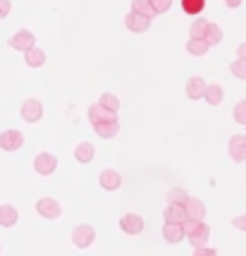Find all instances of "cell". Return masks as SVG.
Returning <instances> with one entry per match:
<instances>
[{"label":"cell","instance_id":"d4e9b609","mask_svg":"<svg viewBox=\"0 0 246 256\" xmlns=\"http://www.w3.org/2000/svg\"><path fill=\"white\" fill-rule=\"evenodd\" d=\"M93 132L103 136V139H112V136H117L120 132V122H110V124H98V127H93Z\"/></svg>","mask_w":246,"mask_h":256},{"label":"cell","instance_id":"8d00e7d4","mask_svg":"<svg viewBox=\"0 0 246 256\" xmlns=\"http://www.w3.org/2000/svg\"><path fill=\"white\" fill-rule=\"evenodd\" d=\"M227 8H239V0H227Z\"/></svg>","mask_w":246,"mask_h":256},{"label":"cell","instance_id":"4fadbf2b","mask_svg":"<svg viewBox=\"0 0 246 256\" xmlns=\"http://www.w3.org/2000/svg\"><path fill=\"white\" fill-rule=\"evenodd\" d=\"M124 26L129 29V32L134 34H144L148 32V26H151V20H146L141 14H134V12H129L127 17H124Z\"/></svg>","mask_w":246,"mask_h":256},{"label":"cell","instance_id":"74e56055","mask_svg":"<svg viewBox=\"0 0 246 256\" xmlns=\"http://www.w3.org/2000/svg\"><path fill=\"white\" fill-rule=\"evenodd\" d=\"M0 254H2V249H0Z\"/></svg>","mask_w":246,"mask_h":256},{"label":"cell","instance_id":"4316f807","mask_svg":"<svg viewBox=\"0 0 246 256\" xmlns=\"http://www.w3.org/2000/svg\"><path fill=\"white\" fill-rule=\"evenodd\" d=\"M98 106H103L105 110H110L117 115V108H120V98L115 96V94H103L101 100H98Z\"/></svg>","mask_w":246,"mask_h":256},{"label":"cell","instance_id":"7402d4cb","mask_svg":"<svg viewBox=\"0 0 246 256\" xmlns=\"http://www.w3.org/2000/svg\"><path fill=\"white\" fill-rule=\"evenodd\" d=\"M208 46H218L223 41V29H220V24L211 22L208 24V32H206V38H203Z\"/></svg>","mask_w":246,"mask_h":256},{"label":"cell","instance_id":"603a6c76","mask_svg":"<svg viewBox=\"0 0 246 256\" xmlns=\"http://www.w3.org/2000/svg\"><path fill=\"white\" fill-rule=\"evenodd\" d=\"M208 20H203V17H196L194 24H191V38H206V32H208Z\"/></svg>","mask_w":246,"mask_h":256},{"label":"cell","instance_id":"44dd1931","mask_svg":"<svg viewBox=\"0 0 246 256\" xmlns=\"http://www.w3.org/2000/svg\"><path fill=\"white\" fill-rule=\"evenodd\" d=\"M24 60H26V65L29 67H41L45 62V53L36 46V48H31L29 53H24Z\"/></svg>","mask_w":246,"mask_h":256},{"label":"cell","instance_id":"9c48e42d","mask_svg":"<svg viewBox=\"0 0 246 256\" xmlns=\"http://www.w3.org/2000/svg\"><path fill=\"white\" fill-rule=\"evenodd\" d=\"M98 182H101V187L105 192H115V190H120V187H122V175H120L117 170L108 168V170H103L101 172Z\"/></svg>","mask_w":246,"mask_h":256},{"label":"cell","instance_id":"30bf717a","mask_svg":"<svg viewBox=\"0 0 246 256\" xmlns=\"http://www.w3.org/2000/svg\"><path fill=\"white\" fill-rule=\"evenodd\" d=\"M163 218H165V223H170V225H184L189 220L184 206H179V204H170L168 208L163 211Z\"/></svg>","mask_w":246,"mask_h":256},{"label":"cell","instance_id":"4dcf8cb0","mask_svg":"<svg viewBox=\"0 0 246 256\" xmlns=\"http://www.w3.org/2000/svg\"><path fill=\"white\" fill-rule=\"evenodd\" d=\"M153 2V10H156V14H163V12H168L170 10V0H151Z\"/></svg>","mask_w":246,"mask_h":256},{"label":"cell","instance_id":"2e32d148","mask_svg":"<svg viewBox=\"0 0 246 256\" xmlns=\"http://www.w3.org/2000/svg\"><path fill=\"white\" fill-rule=\"evenodd\" d=\"M17 220H19L17 208L10 206V204H0V225H2V228H12Z\"/></svg>","mask_w":246,"mask_h":256},{"label":"cell","instance_id":"f1b7e54d","mask_svg":"<svg viewBox=\"0 0 246 256\" xmlns=\"http://www.w3.org/2000/svg\"><path fill=\"white\" fill-rule=\"evenodd\" d=\"M230 70H232V74H235L237 79H246V60H239V58H237L235 62L230 65Z\"/></svg>","mask_w":246,"mask_h":256},{"label":"cell","instance_id":"7a4b0ae2","mask_svg":"<svg viewBox=\"0 0 246 256\" xmlns=\"http://www.w3.org/2000/svg\"><path fill=\"white\" fill-rule=\"evenodd\" d=\"M36 213H38L41 218L55 220V218H60V213H62V206H60V201H57V199L43 196V199L36 201Z\"/></svg>","mask_w":246,"mask_h":256},{"label":"cell","instance_id":"f546056e","mask_svg":"<svg viewBox=\"0 0 246 256\" xmlns=\"http://www.w3.org/2000/svg\"><path fill=\"white\" fill-rule=\"evenodd\" d=\"M235 120L239 124H246V100H239L235 106Z\"/></svg>","mask_w":246,"mask_h":256},{"label":"cell","instance_id":"5b68a950","mask_svg":"<svg viewBox=\"0 0 246 256\" xmlns=\"http://www.w3.org/2000/svg\"><path fill=\"white\" fill-rule=\"evenodd\" d=\"M22 118L26 122H38L41 118H43V106H41V100L38 98H26L22 103Z\"/></svg>","mask_w":246,"mask_h":256},{"label":"cell","instance_id":"e0dca14e","mask_svg":"<svg viewBox=\"0 0 246 256\" xmlns=\"http://www.w3.org/2000/svg\"><path fill=\"white\" fill-rule=\"evenodd\" d=\"M163 237H165V242H170V244H177V242H182L187 234H184V228H182V225L165 223L163 225Z\"/></svg>","mask_w":246,"mask_h":256},{"label":"cell","instance_id":"9a60e30c","mask_svg":"<svg viewBox=\"0 0 246 256\" xmlns=\"http://www.w3.org/2000/svg\"><path fill=\"white\" fill-rule=\"evenodd\" d=\"M208 240H211V228H208L206 223H203L201 228L189 237V242H191L194 249H206V246H208Z\"/></svg>","mask_w":246,"mask_h":256},{"label":"cell","instance_id":"52a82bcc","mask_svg":"<svg viewBox=\"0 0 246 256\" xmlns=\"http://www.w3.org/2000/svg\"><path fill=\"white\" fill-rule=\"evenodd\" d=\"M57 168V158L53 154H38L34 158V170L38 175H53Z\"/></svg>","mask_w":246,"mask_h":256},{"label":"cell","instance_id":"484cf974","mask_svg":"<svg viewBox=\"0 0 246 256\" xmlns=\"http://www.w3.org/2000/svg\"><path fill=\"white\" fill-rule=\"evenodd\" d=\"M203 8H206L203 0H182V10L187 12V14H191V17H194V14L199 17L203 12Z\"/></svg>","mask_w":246,"mask_h":256},{"label":"cell","instance_id":"7c38bea8","mask_svg":"<svg viewBox=\"0 0 246 256\" xmlns=\"http://www.w3.org/2000/svg\"><path fill=\"white\" fill-rule=\"evenodd\" d=\"M184 211H187V218H189V220H199V223H203V218H206V206H203V201L194 199V196L187 199Z\"/></svg>","mask_w":246,"mask_h":256},{"label":"cell","instance_id":"836d02e7","mask_svg":"<svg viewBox=\"0 0 246 256\" xmlns=\"http://www.w3.org/2000/svg\"><path fill=\"white\" fill-rule=\"evenodd\" d=\"M232 225H235L237 230H244L246 232V213L244 216H235V218H232Z\"/></svg>","mask_w":246,"mask_h":256},{"label":"cell","instance_id":"1f68e13d","mask_svg":"<svg viewBox=\"0 0 246 256\" xmlns=\"http://www.w3.org/2000/svg\"><path fill=\"white\" fill-rule=\"evenodd\" d=\"M203 223H199V220H187V223L182 225V228H184V234H187V237H191V234L196 232V230H199V228H201Z\"/></svg>","mask_w":246,"mask_h":256},{"label":"cell","instance_id":"ba28073f","mask_svg":"<svg viewBox=\"0 0 246 256\" xmlns=\"http://www.w3.org/2000/svg\"><path fill=\"white\" fill-rule=\"evenodd\" d=\"M230 156L237 163H244L246 160V134H235L230 139Z\"/></svg>","mask_w":246,"mask_h":256},{"label":"cell","instance_id":"e575fe53","mask_svg":"<svg viewBox=\"0 0 246 256\" xmlns=\"http://www.w3.org/2000/svg\"><path fill=\"white\" fill-rule=\"evenodd\" d=\"M194 256H218V252L211 249V246H206V249H194Z\"/></svg>","mask_w":246,"mask_h":256},{"label":"cell","instance_id":"d6a6232c","mask_svg":"<svg viewBox=\"0 0 246 256\" xmlns=\"http://www.w3.org/2000/svg\"><path fill=\"white\" fill-rule=\"evenodd\" d=\"M10 10H12L10 0H0V20H5V17L10 14Z\"/></svg>","mask_w":246,"mask_h":256},{"label":"cell","instance_id":"6da1fadb","mask_svg":"<svg viewBox=\"0 0 246 256\" xmlns=\"http://www.w3.org/2000/svg\"><path fill=\"white\" fill-rule=\"evenodd\" d=\"M10 48H14V50H24V53H29L31 48H36V36L29 29H19L17 34H12L10 36Z\"/></svg>","mask_w":246,"mask_h":256},{"label":"cell","instance_id":"83f0119b","mask_svg":"<svg viewBox=\"0 0 246 256\" xmlns=\"http://www.w3.org/2000/svg\"><path fill=\"white\" fill-rule=\"evenodd\" d=\"M187 199H189V194H187V192L184 190H170L168 192V201L170 204H179V206H184V204H187Z\"/></svg>","mask_w":246,"mask_h":256},{"label":"cell","instance_id":"d590c367","mask_svg":"<svg viewBox=\"0 0 246 256\" xmlns=\"http://www.w3.org/2000/svg\"><path fill=\"white\" fill-rule=\"evenodd\" d=\"M237 58H239V60H246V41L244 44H239V48H237Z\"/></svg>","mask_w":246,"mask_h":256},{"label":"cell","instance_id":"ac0fdd59","mask_svg":"<svg viewBox=\"0 0 246 256\" xmlns=\"http://www.w3.org/2000/svg\"><path fill=\"white\" fill-rule=\"evenodd\" d=\"M93 156H96V148L89 142H81V144L74 146V158H77L79 163H91Z\"/></svg>","mask_w":246,"mask_h":256},{"label":"cell","instance_id":"8fae6325","mask_svg":"<svg viewBox=\"0 0 246 256\" xmlns=\"http://www.w3.org/2000/svg\"><path fill=\"white\" fill-rule=\"evenodd\" d=\"M120 228L127 234H139L144 230V218L136 216V213H127V216H122V220H120Z\"/></svg>","mask_w":246,"mask_h":256},{"label":"cell","instance_id":"3957f363","mask_svg":"<svg viewBox=\"0 0 246 256\" xmlns=\"http://www.w3.org/2000/svg\"><path fill=\"white\" fill-rule=\"evenodd\" d=\"M93 242H96V230L91 225H77L72 230V244L77 246V249H86Z\"/></svg>","mask_w":246,"mask_h":256},{"label":"cell","instance_id":"277c9868","mask_svg":"<svg viewBox=\"0 0 246 256\" xmlns=\"http://www.w3.org/2000/svg\"><path fill=\"white\" fill-rule=\"evenodd\" d=\"M89 120L93 127H98V124H110V122H117V115L110 110H105L103 106H98V103H93L89 108Z\"/></svg>","mask_w":246,"mask_h":256},{"label":"cell","instance_id":"cb8c5ba5","mask_svg":"<svg viewBox=\"0 0 246 256\" xmlns=\"http://www.w3.org/2000/svg\"><path fill=\"white\" fill-rule=\"evenodd\" d=\"M208 48H211V46L206 44V41H203V38H189V44H187V50H189L191 56H206V53H208Z\"/></svg>","mask_w":246,"mask_h":256},{"label":"cell","instance_id":"d6986e66","mask_svg":"<svg viewBox=\"0 0 246 256\" xmlns=\"http://www.w3.org/2000/svg\"><path fill=\"white\" fill-rule=\"evenodd\" d=\"M132 12H134V14H141L146 20H153V17H156V10H153V2H151V0H134V2H132Z\"/></svg>","mask_w":246,"mask_h":256},{"label":"cell","instance_id":"5bb4252c","mask_svg":"<svg viewBox=\"0 0 246 256\" xmlns=\"http://www.w3.org/2000/svg\"><path fill=\"white\" fill-rule=\"evenodd\" d=\"M206 82H203L201 77H191L189 82H187V96H189L191 100H199L206 96Z\"/></svg>","mask_w":246,"mask_h":256},{"label":"cell","instance_id":"ffe728a7","mask_svg":"<svg viewBox=\"0 0 246 256\" xmlns=\"http://www.w3.org/2000/svg\"><path fill=\"white\" fill-rule=\"evenodd\" d=\"M203 98L208 100L211 106H220V103H223V98H225L223 86H220V84H208V86H206V96H203Z\"/></svg>","mask_w":246,"mask_h":256},{"label":"cell","instance_id":"8992f818","mask_svg":"<svg viewBox=\"0 0 246 256\" xmlns=\"http://www.w3.org/2000/svg\"><path fill=\"white\" fill-rule=\"evenodd\" d=\"M22 144L24 136L19 130H5L0 134V148L2 151H17V148H22Z\"/></svg>","mask_w":246,"mask_h":256}]
</instances>
